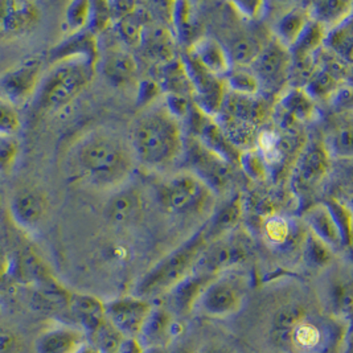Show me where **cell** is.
<instances>
[{
	"mask_svg": "<svg viewBox=\"0 0 353 353\" xmlns=\"http://www.w3.org/2000/svg\"><path fill=\"white\" fill-rule=\"evenodd\" d=\"M135 155L123 139L108 131H94L83 137L73 150L77 174L99 188H115L129 180Z\"/></svg>",
	"mask_w": 353,
	"mask_h": 353,
	"instance_id": "obj_1",
	"label": "cell"
},
{
	"mask_svg": "<svg viewBox=\"0 0 353 353\" xmlns=\"http://www.w3.org/2000/svg\"><path fill=\"white\" fill-rule=\"evenodd\" d=\"M184 137L179 121L165 108L145 112L132 131L134 155L151 168H163L184 154Z\"/></svg>",
	"mask_w": 353,
	"mask_h": 353,
	"instance_id": "obj_2",
	"label": "cell"
},
{
	"mask_svg": "<svg viewBox=\"0 0 353 353\" xmlns=\"http://www.w3.org/2000/svg\"><path fill=\"white\" fill-rule=\"evenodd\" d=\"M272 340L283 352L328 353L337 337L331 321L308 315L302 305L282 307L274 316Z\"/></svg>",
	"mask_w": 353,
	"mask_h": 353,
	"instance_id": "obj_3",
	"label": "cell"
},
{
	"mask_svg": "<svg viewBox=\"0 0 353 353\" xmlns=\"http://www.w3.org/2000/svg\"><path fill=\"white\" fill-rule=\"evenodd\" d=\"M97 59L72 56L54 61L40 82L33 99L36 106L43 112H56L70 103L93 80Z\"/></svg>",
	"mask_w": 353,
	"mask_h": 353,
	"instance_id": "obj_4",
	"label": "cell"
},
{
	"mask_svg": "<svg viewBox=\"0 0 353 353\" xmlns=\"http://www.w3.org/2000/svg\"><path fill=\"white\" fill-rule=\"evenodd\" d=\"M205 230L197 232L176 250L159 261L138 283L135 294L138 298H150L168 292L187 275L192 273L194 265L208 246Z\"/></svg>",
	"mask_w": 353,
	"mask_h": 353,
	"instance_id": "obj_5",
	"label": "cell"
},
{
	"mask_svg": "<svg viewBox=\"0 0 353 353\" xmlns=\"http://www.w3.org/2000/svg\"><path fill=\"white\" fill-rule=\"evenodd\" d=\"M161 207L175 214H199L208 210L214 192L191 171L179 172L158 188Z\"/></svg>",
	"mask_w": 353,
	"mask_h": 353,
	"instance_id": "obj_6",
	"label": "cell"
},
{
	"mask_svg": "<svg viewBox=\"0 0 353 353\" xmlns=\"http://www.w3.org/2000/svg\"><path fill=\"white\" fill-rule=\"evenodd\" d=\"M44 76L43 61L28 59L0 73V97L17 110L31 103Z\"/></svg>",
	"mask_w": 353,
	"mask_h": 353,
	"instance_id": "obj_7",
	"label": "cell"
},
{
	"mask_svg": "<svg viewBox=\"0 0 353 353\" xmlns=\"http://www.w3.org/2000/svg\"><path fill=\"white\" fill-rule=\"evenodd\" d=\"M184 152L192 168L191 172L203 180L213 192H221L229 185L232 179L229 161L209 150L194 137H188L184 141Z\"/></svg>",
	"mask_w": 353,
	"mask_h": 353,
	"instance_id": "obj_8",
	"label": "cell"
},
{
	"mask_svg": "<svg viewBox=\"0 0 353 353\" xmlns=\"http://www.w3.org/2000/svg\"><path fill=\"white\" fill-rule=\"evenodd\" d=\"M245 301V285L240 276L217 275L204 290L197 305L213 318L230 316L241 310Z\"/></svg>",
	"mask_w": 353,
	"mask_h": 353,
	"instance_id": "obj_9",
	"label": "cell"
},
{
	"mask_svg": "<svg viewBox=\"0 0 353 353\" xmlns=\"http://www.w3.org/2000/svg\"><path fill=\"white\" fill-rule=\"evenodd\" d=\"M41 19L37 3L0 0V40H15L32 32Z\"/></svg>",
	"mask_w": 353,
	"mask_h": 353,
	"instance_id": "obj_10",
	"label": "cell"
},
{
	"mask_svg": "<svg viewBox=\"0 0 353 353\" xmlns=\"http://www.w3.org/2000/svg\"><path fill=\"white\" fill-rule=\"evenodd\" d=\"M152 307L143 298H121L105 303V316L122 336L137 339Z\"/></svg>",
	"mask_w": 353,
	"mask_h": 353,
	"instance_id": "obj_11",
	"label": "cell"
},
{
	"mask_svg": "<svg viewBox=\"0 0 353 353\" xmlns=\"http://www.w3.org/2000/svg\"><path fill=\"white\" fill-rule=\"evenodd\" d=\"M248 253L246 242L242 241L240 237L219 239L217 241L208 243L194 265L193 272L219 275L225 269L241 263L248 257Z\"/></svg>",
	"mask_w": 353,
	"mask_h": 353,
	"instance_id": "obj_12",
	"label": "cell"
},
{
	"mask_svg": "<svg viewBox=\"0 0 353 353\" xmlns=\"http://www.w3.org/2000/svg\"><path fill=\"white\" fill-rule=\"evenodd\" d=\"M8 210L17 228L32 232L43 223L48 212V199L36 187H23L12 194Z\"/></svg>",
	"mask_w": 353,
	"mask_h": 353,
	"instance_id": "obj_13",
	"label": "cell"
},
{
	"mask_svg": "<svg viewBox=\"0 0 353 353\" xmlns=\"http://www.w3.org/2000/svg\"><path fill=\"white\" fill-rule=\"evenodd\" d=\"M183 63L192 85L193 94L197 97L196 106L210 117L220 112L225 98L224 81L210 74L188 56Z\"/></svg>",
	"mask_w": 353,
	"mask_h": 353,
	"instance_id": "obj_14",
	"label": "cell"
},
{
	"mask_svg": "<svg viewBox=\"0 0 353 353\" xmlns=\"http://www.w3.org/2000/svg\"><path fill=\"white\" fill-rule=\"evenodd\" d=\"M291 53L282 43L276 39L265 46L256 63L253 64L256 77L261 85L276 89L279 88L291 74Z\"/></svg>",
	"mask_w": 353,
	"mask_h": 353,
	"instance_id": "obj_15",
	"label": "cell"
},
{
	"mask_svg": "<svg viewBox=\"0 0 353 353\" xmlns=\"http://www.w3.org/2000/svg\"><path fill=\"white\" fill-rule=\"evenodd\" d=\"M188 115L191 117L192 137L230 164L239 163L240 154L237 148L230 143L223 129L213 121V117L199 109L196 105L191 106Z\"/></svg>",
	"mask_w": 353,
	"mask_h": 353,
	"instance_id": "obj_16",
	"label": "cell"
},
{
	"mask_svg": "<svg viewBox=\"0 0 353 353\" xmlns=\"http://www.w3.org/2000/svg\"><path fill=\"white\" fill-rule=\"evenodd\" d=\"M145 212V199L137 187H125L112 194L105 205L109 223L119 228L138 224Z\"/></svg>",
	"mask_w": 353,
	"mask_h": 353,
	"instance_id": "obj_17",
	"label": "cell"
},
{
	"mask_svg": "<svg viewBox=\"0 0 353 353\" xmlns=\"http://www.w3.org/2000/svg\"><path fill=\"white\" fill-rule=\"evenodd\" d=\"M330 170V152L321 142H314L305 148L298 161L294 183L301 191L315 188Z\"/></svg>",
	"mask_w": 353,
	"mask_h": 353,
	"instance_id": "obj_18",
	"label": "cell"
},
{
	"mask_svg": "<svg viewBox=\"0 0 353 353\" xmlns=\"http://www.w3.org/2000/svg\"><path fill=\"white\" fill-rule=\"evenodd\" d=\"M217 275L192 272L168 292V311L179 316L190 314L197 305L203 292Z\"/></svg>",
	"mask_w": 353,
	"mask_h": 353,
	"instance_id": "obj_19",
	"label": "cell"
},
{
	"mask_svg": "<svg viewBox=\"0 0 353 353\" xmlns=\"http://www.w3.org/2000/svg\"><path fill=\"white\" fill-rule=\"evenodd\" d=\"M88 343L80 328L56 325L46 330L36 340V353H77Z\"/></svg>",
	"mask_w": 353,
	"mask_h": 353,
	"instance_id": "obj_20",
	"label": "cell"
},
{
	"mask_svg": "<svg viewBox=\"0 0 353 353\" xmlns=\"http://www.w3.org/2000/svg\"><path fill=\"white\" fill-rule=\"evenodd\" d=\"M66 307L86 336H90L106 321L105 303L93 295L69 294Z\"/></svg>",
	"mask_w": 353,
	"mask_h": 353,
	"instance_id": "obj_21",
	"label": "cell"
},
{
	"mask_svg": "<svg viewBox=\"0 0 353 353\" xmlns=\"http://www.w3.org/2000/svg\"><path fill=\"white\" fill-rule=\"evenodd\" d=\"M190 59L210 74L221 79L230 72V60L226 49L212 37H203L193 44L188 54Z\"/></svg>",
	"mask_w": 353,
	"mask_h": 353,
	"instance_id": "obj_22",
	"label": "cell"
},
{
	"mask_svg": "<svg viewBox=\"0 0 353 353\" xmlns=\"http://www.w3.org/2000/svg\"><path fill=\"white\" fill-rule=\"evenodd\" d=\"M225 109V117L229 121L240 123L243 126L259 125L266 118V103L254 96H240L232 93L225 94L221 110Z\"/></svg>",
	"mask_w": 353,
	"mask_h": 353,
	"instance_id": "obj_23",
	"label": "cell"
},
{
	"mask_svg": "<svg viewBox=\"0 0 353 353\" xmlns=\"http://www.w3.org/2000/svg\"><path fill=\"white\" fill-rule=\"evenodd\" d=\"M174 319L172 314L167 308L152 307L147 321H145L139 335L138 341L145 350L164 348V344L170 341L168 327Z\"/></svg>",
	"mask_w": 353,
	"mask_h": 353,
	"instance_id": "obj_24",
	"label": "cell"
},
{
	"mask_svg": "<svg viewBox=\"0 0 353 353\" xmlns=\"http://www.w3.org/2000/svg\"><path fill=\"white\" fill-rule=\"evenodd\" d=\"M307 221L311 228V233L324 242L328 248L337 249L344 246L340 229L325 204L310 209L307 213Z\"/></svg>",
	"mask_w": 353,
	"mask_h": 353,
	"instance_id": "obj_25",
	"label": "cell"
},
{
	"mask_svg": "<svg viewBox=\"0 0 353 353\" xmlns=\"http://www.w3.org/2000/svg\"><path fill=\"white\" fill-rule=\"evenodd\" d=\"M103 72L114 85H125L137 76L138 64L129 52L115 49L108 54L103 63Z\"/></svg>",
	"mask_w": 353,
	"mask_h": 353,
	"instance_id": "obj_26",
	"label": "cell"
},
{
	"mask_svg": "<svg viewBox=\"0 0 353 353\" xmlns=\"http://www.w3.org/2000/svg\"><path fill=\"white\" fill-rule=\"evenodd\" d=\"M241 199L240 196H234L228 204H225L224 207L214 214L212 223L207 228H204L208 241L224 237L226 233H229L237 225L241 217Z\"/></svg>",
	"mask_w": 353,
	"mask_h": 353,
	"instance_id": "obj_27",
	"label": "cell"
},
{
	"mask_svg": "<svg viewBox=\"0 0 353 353\" xmlns=\"http://www.w3.org/2000/svg\"><path fill=\"white\" fill-rule=\"evenodd\" d=\"M324 43L337 59L345 64L351 65L353 48L352 17L345 19L343 23L330 30L325 34Z\"/></svg>",
	"mask_w": 353,
	"mask_h": 353,
	"instance_id": "obj_28",
	"label": "cell"
},
{
	"mask_svg": "<svg viewBox=\"0 0 353 353\" xmlns=\"http://www.w3.org/2000/svg\"><path fill=\"white\" fill-rule=\"evenodd\" d=\"M312 10L315 21L321 23L325 30L327 27L332 30L334 27L343 23L345 19L352 17V3L345 0L316 1L312 4Z\"/></svg>",
	"mask_w": 353,
	"mask_h": 353,
	"instance_id": "obj_29",
	"label": "cell"
},
{
	"mask_svg": "<svg viewBox=\"0 0 353 353\" xmlns=\"http://www.w3.org/2000/svg\"><path fill=\"white\" fill-rule=\"evenodd\" d=\"M308 23L310 19L305 11L301 8L291 10L282 17L276 26V40L282 43L286 48H292Z\"/></svg>",
	"mask_w": 353,
	"mask_h": 353,
	"instance_id": "obj_30",
	"label": "cell"
},
{
	"mask_svg": "<svg viewBox=\"0 0 353 353\" xmlns=\"http://www.w3.org/2000/svg\"><path fill=\"white\" fill-rule=\"evenodd\" d=\"M263 48H265V44L261 41V39L252 34H246L236 39L232 43L230 49L226 52L230 63L240 65V66H248L256 63L258 56L261 54Z\"/></svg>",
	"mask_w": 353,
	"mask_h": 353,
	"instance_id": "obj_31",
	"label": "cell"
},
{
	"mask_svg": "<svg viewBox=\"0 0 353 353\" xmlns=\"http://www.w3.org/2000/svg\"><path fill=\"white\" fill-rule=\"evenodd\" d=\"M327 34V30L318 21H310L305 28V31L299 36L295 46L290 49L291 59H305L312 57V54L319 48L321 43L324 41Z\"/></svg>",
	"mask_w": 353,
	"mask_h": 353,
	"instance_id": "obj_32",
	"label": "cell"
},
{
	"mask_svg": "<svg viewBox=\"0 0 353 353\" xmlns=\"http://www.w3.org/2000/svg\"><path fill=\"white\" fill-rule=\"evenodd\" d=\"M163 85L170 92L168 94L184 97L193 94L192 85L188 79L184 63L175 59L163 66Z\"/></svg>",
	"mask_w": 353,
	"mask_h": 353,
	"instance_id": "obj_33",
	"label": "cell"
},
{
	"mask_svg": "<svg viewBox=\"0 0 353 353\" xmlns=\"http://www.w3.org/2000/svg\"><path fill=\"white\" fill-rule=\"evenodd\" d=\"M282 108L286 114V122L294 123L295 121H302L308 118L312 110V98L301 89H292L288 96L282 99Z\"/></svg>",
	"mask_w": 353,
	"mask_h": 353,
	"instance_id": "obj_34",
	"label": "cell"
},
{
	"mask_svg": "<svg viewBox=\"0 0 353 353\" xmlns=\"http://www.w3.org/2000/svg\"><path fill=\"white\" fill-rule=\"evenodd\" d=\"M123 339L125 337L109 321H105L90 336H88V341L99 352H115L118 351Z\"/></svg>",
	"mask_w": 353,
	"mask_h": 353,
	"instance_id": "obj_35",
	"label": "cell"
},
{
	"mask_svg": "<svg viewBox=\"0 0 353 353\" xmlns=\"http://www.w3.org/2000/svg\"><path fill=\"white\" fill-rule=\"evenodd\" d=\"M148 52L151 56L159 59L163 64H167L174 60L175 44L168 31L163 28H157L150 34Z\"/></svg>",
	"mask_w": 353,
	"mask_h": 353,
	"instance_id": "obj_36",
	"label": "cell"
},
{
	"mask_svg": "<svg viewBox=\"0 0 353 353\" xmlns=\"http://www.w3.org/2000/svg\"><path fill=\"white\" fill-rule=\"evenodd\" d=\"M340 80L335 74H332L328 69L321 68L319 72H314L311 79L308 80L307 94L316 98L332 96L336 90Z\"/></svg>",
	"mask_w": 353,
	"mask_h": 353,
	"instance_id": "obj_37",
	"label": "cell"
},
{
	"mask_svg": "<svg viewBox=\"0 0 353 353\" xmlns=\"http://www.w3.org/2000/svg\"><path fill=\"white\" fill-rule=\"evenodd\" d=\"M263 232L268 241L276 246H286L292 239L291 224L281 216H270L263 224Z\"/></svg>",
	"mask_w": 353,
	"mask_h": 353,
	"instance_id": "obj_38",
	"label": "cell"
},
{
	"mask_svg": "<svg viewBox=\"0 0 353 353\" xmlns=\"http://www.w3.org/2000/svg\"><path fill=\"white\" fill-rule=\"evenodd\" d=\"M228 86L233 93L240 96H257L259 82L257 77L246 70H230L226 76Z\"/></svg>",
	"mask_w": 353,
	"mask_h": 353,
	"instance_id": "obj_39",
	"label": "cell"
},
{
	"mask_svg": "<svg viewBox=\"0 0 353 353\" xmlns=\"http://www.w3.org/2000/svg\"><path fill=\"white\" fill-rule=\"evenodd\" d=\"M239 164L253 180H265L268 176V163L258 148H250L240 154Z\"/></svg>",
	"mask_w": 353,
	"mask_h": 353,
	"instance_id": "obj_40",
	"label": "cell"
},
{
	"mask_svg": "<svg viewBox=\"0 0 353 353\" xmlns=\"http://www.w3.org/2000/svg\"><path fill=\"white\" fill-rule=\"evenodd\" d=\"M118 28L123 41L129 44L130 47H138L142 43L145 23L134 11L129 15L119 19Z\"/></svg>",
	"mask_w": 353,
	"mask_h": 353,
	"instance_id": "obj_41",
	"label": "cell"
},
{
	"mask_svg": "<svg viewBox=\"0 0 353 353\" xmlns=\"http://www.w3.org/2000/svg\"><path fill=\"white\" fill-rule=\"evenodd\" d=\"M93 4L89 1H72L65 14V21L68 28L73 32H80L81 30L90 23Z\"/></svg>",
	"mask_w": 353,
	"mask_h": 353,
	"instance_id": "obj_42",
	"label": "cell"
},
{
	"mask_svg": "<svg viewBox=\"0 0 353 353\" xmlns=\"http://www.w3.org/2000/svg\"><path fill=\"white\" fill-rule=\"evenodd\" d=\"M20 148L15 137L0 134V176L11 174L17 164Z\"/></svg>",
	"mask_w": 353,
	"mask_h": 353,
	"instance_id": "obj_43",
	"label": "cell"
},
{
	"mask_svg": "<svg viewBox=\"0 0 353 353\" xmlns=\"http://www.w3.org/2000/svg\"><path fill=\"white\" fill-rule=\"evenodd\" d=\"M21 129V118L17 108L0 97V134L15 137Z\"/></svg>",
	"mask_w": 353,
	"mask_h": 353,
	"instance_id": "obj_44",
	"label": "cell"
},
{
	"mask_svg": "<svg viewBox=\"0 0 353 353\" xmlns=\"http://www.w3.org/2000/svg\"><path fill=\"white\" fill-rule=\"evenodd\" d=\"M332 254V249L328 248L324 242L321 241L318 237H315L312 233L308 237V241L305 245V258L311 266L321 268L325 266Z\"/></svg>",
	"mask_w": 353,
	"mask_h": 353,
	"instance_id": "obj_45",
	"label": "cell"
},
{
	"mask_svg": "<svg viewBox=\"0 0 353 353\" xmlns=\"http://www.w3.org/2000/svg\"><path fill=\"white\" fill-rule=\"evenodd\" d=\"M325 205L328 207L336 221L344 241V246H350L351 245V212L345 208V205L337 203L336 200H330L325 203Z\"/></svg>",
	"mask_w": 353,
	"mask_h": 353,
	"instance_id": "obj_46",
	"label": "cell"
},
{
	"mask_svg": "<svg viewBox=\"0 0 353 353\" xmlns=\"http://www.w3.org/2000/svg\"><path fill=\"white\" fill-rule=\"evenodd\" d=\"M332 147L334 151L341 157H351L352 155V123L347 121L340 123L334 132L332 138Z\"/></svg>",
	"mask_w": 353,
	"mask_h": 353,
	"instance_id": "obj_47",
	"label": "cell"
},
{
	"mask_svg": "<svg viewBox=\"0 0 353 353\" xmlns=\"http://www.w3.org/2000/svg\"><path fill=\"white\" fill-rule=\"evenodd\" d=\"M334 303L339 308V311L344 314H351L352 307V288L350 282H341L336 285L334 291Z\"/></svg>",
	"mask_w": 353,
	"mask_h": 353,
	"instance_id": "obj_48",
	"label": "cell"
},
{
	"mask_svg": "<svg viewBox=\"0 0 353 353\" xmlns=\"http://www.w3.org/2000/svg\"><path fill=\"white\" fill-rule=\"evenodd\" d=\"M165 109L176 119L188 115L191 105L187 97L177 96V94H167L165 98Z\"/></svg>",
	"mask_w": 353,
	"mask_h": 353,
	"instance_id": "obj_49",
	"label": "cell"
},
{
	"mask_svg": "<svg viewBox=\"0 0 353 353\" xmlns=\"http://www.w3.org/2000/svg\"><path fill=\"white\" fill-rule=\"evenodd\" d=\"M21 341L15 332L10 330H0V353H19Z\"/></svg>",
	"mask_w": 353,
	"mask_h": 353,
	"instance_id": "obj_50",
	"label": "cell"
},
{
	"mask_svg": "<svg viewBox=\"0 0 353 353\" xmlns=\"http://www.w3.org/2000/svg\"><path fill=\"white\" fill-rule=\"evenodd\" d=\"M161 93V88L157 82L151 80H145L141 83L139 94H138V102L139 105L150 103L154 101V98Z\"/></svg>",
	"mask_w": 353,
	"mask_h": 353,
	"instance_id": "obj_51",
	"label": "cell"
},
{
	"mask_svg": "<svg viewBox=\"0 0 353 353\" xmlns=\"http://www.w3.org/2000/svg\"><path fill=\"white\" fill-rule=\"evenodd\" d=\"M233 4L236 6V8L240 10L241 14L250 17L259 15L261 7L263 6V3H261V1H237V3H233Z\"/></svg>",
	"mask_w": 353,
	"mask_h": 353,
	"instance_id": "obj_52",
	"label": "cell"
},
{
	"mask_svg": "<svg viewBox=\"0 0 353 353\" xmlns=\"http://www.w3.org/2000/svg\"><path fill=\"white\" fill-rule=\"evenodd\" d=\"M145 351L135 337H125L118 348V353H145Z\"/></svg>",
	"mask_w": 353,
	"mask_h": 353,
	"instance_id": "obj_53",
	"label": "cell"
},
{
	"mask_svg": "<svg viewBox=\"0 0 353 353\" xmlns=\"http://www.w3.org/2000/svg\"><path fill=\"white\" fill-rule=\"evenodd\" d=\"M194 353H232L229 350H226L223 345H217V344H207L204 347H201L197 352Z\"/></svg>",
	"mask_w": 353,
	"mask_h": 353,
	"instance_id": "obj_54",
	"label": "cell"
},
{
	"mask_svg": "<svg viewBox=\"0 0 353 353\" xmlns=\"http://www.w3.org/2000/svg\"><path fill=\"white\" fill-rule=\"evenodd\" d=\"M77 353H99V351L97 350V348H94L89 341L81 348L80 351Z\"/></svg>",
	"mask_w": 353,
	"mask_h": 353,
	"instance_id": "obj_55",
	"label": "cell"
},
{
	"mask_svg": "<svg viewBox=\"0 0 353 353\" xmlns=\"http://www.w3.org/2000/svg\"><path fill=\"white\" fill-rule=\"evenodd\" d=\"M145 353H168L164 348H151V350H145Z\"/></svg>",
	"mask_w": 353,
	"mask_h": 353,
	"instance_id": "obj_56",
	"label": "cell"
},
{
	"mask_svg": "<svg viewBox=\"0 0 353 353\" xmlns=\"http://www.w3.org/2000/svg\"><path fill=\"white\" fill-rule=\"evenodd\" d=\"M170 353H193L190 351V350H187V348H184V347H177L175 348L172 352Z\"/></svg>",
	"mask_w": 353,
	"mask_h": 353,
	"instance_id": "obj_57",
	"label": "cell"
},
{
	"mask_svg": "<svg viewBox=\"0 0 353 353\" xmlns=\"http://www.w3.org/2000/svg\"><path fill=\"white\" fill-rule=\"evenodd\" d=\"M0 208H1V194H0Z\"/></svg>",
	"mask_w": 353,
	"mask_h": 353,
	"instance_id": "obj_58",
	"label": "cell"
},
{
	"mask_svg": "<svg viewBox=\"0 0 353 353\" xmlns=\"http://www.w3.org/2000/svg\"><path fill=\"white\" fill-rule=\"evenodd\" d=\"M99 353H118V351H115V352H99Z\"/></svg>",
	"mask_w": 353,
	"mask_h": 353,
	"instance_id": "obj_59",
	"label": "cell"
}]
</instances>
